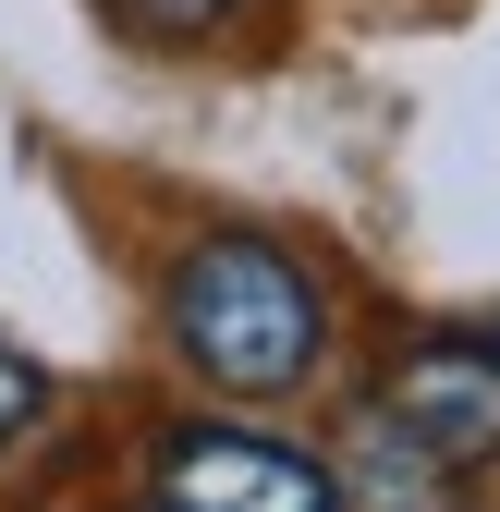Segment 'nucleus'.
Masks as SVG:
<instances>
[{
	"label": "nucleus",
	"mask_w": 500,
	"mask_h": 512,
	"mask_svg": "<svg viewBox=\"0 0 500 512\" xmlns=\"http://www.w3.org/2000/svg\"><path fill=\"white\" fill-rule=\"evenodd\" d=\"M122 25H147V37H208L220 13H244V0H110Z\"/></svg>",
	"instance_id": "39448f33"
},
{
	"label": "nucleus",
	"mask_w": 500,
	"mask_h": 512,
	"mask_svg": "<svg viewBox=\"0 0 500 512\" xmlns=\"http://www.w3.org/2000/svg\"><path fill=\"white\" fill-rule=\"evenodd\" d=\"M171 342L208 391H293L318 366V281L269 232H208L171 269Z\"/></svg>",
	"instance_id": "f257e3e1"
},
{
	"label": "nucleus",
	"mask_w": 500,
	"mask_h": 512,
	"mask_svg": "<svg viewBox=\"0 0 500 512\" xmlns=\"http://www.w3.org/2000/svg\"><path fill=\"white\" fill-rule=\"evenodd\" d=\"M147 512H342V488L257 427H171L159 476H147Z\"/></svg>",
	"instance_id": "f03ea898"
},
{
	"label": "nucleus",
	"mask_w": 500,
	"mask_h": 512,
	"mask_svg": "<svg viewBox=\"0 0 500 512\" xmlns=\"http://www.w3.org/2000/svg\"><path fill=\"white\" fill-rule=\"evenodd\" d=\"M452 476H464V464H440L403 415L354 427V500H366V512H440V500H452Z\"/></svg>",
	"instance_id": "20e7f679"
},
{
	"label": "nucleus",
	"mask_w": 500,
	"mask_h": 512,
	"mask_svg": "<svg viewBox=\"0 0 500 512\" xmlns=\"http://www.w3.org/2000/svg\"><path fill=\"white\" fill-rule=\"evenodd\" d=\"M391 415H403L440 464H488V452H500V342H427V354L391 378Z\"/></svg>",
	"instance_id": "7ed1b4c3"
},
{
	"label": "nucleus",
	"mask_w": 500,
	"mask_h": 512,
	"mask_svg": "<svg viewBox=\"0 0 500 512\" xmlns=\"http://www.w3.org/2000/svg\"><path fill=\"white\" fill-rule=\"evenodd\" d=\"M37 415H49V378H37V366H25L13 342H0V452H13V439H25Z\"/></svg>",
	"instance_id": "423d86ee"
}]
</instances>
